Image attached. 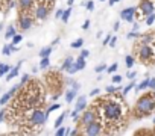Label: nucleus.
I'll return each instance as SVG.
<instances>
[{"instance_id":"39","label":"nucleus","mask_w":155,"mask_h":136,"mask_svg":"<svg viewBox=\"0 0 155 136\" xmlns=\"http://www.w3.org/2000/svg\"><path fill=\"white\" fill-rule=\"evenodd\" d=\"M140 36H141V35H140L137 30H132V32H129V33L126 35V38H128V39H134V38H140Z\"/></svg>"},{"instance_id":"16","label":"nucleus","mask_w":155,"mask_h":136,"mask_svg":"<svg viewBox=\"0 0 155 136\" xmlns=\"http://www.w3.org/2000/svg\"><path fill=\"white\" fill-rule=\"evenodd\" d=\"M149 80H150V77H147V79H144V80H141L137 86H135V92H140V91H144V89H147L149 88Z\"/></svg>"},{"instance_id":"54","label":"nucleus","mask_w":155,"mask_h":136,"mask_svg":"<svg viewBox=\"0 0 155 136\" xmlns=\"http://www.w3.org/2000/svg\"><path fill=\"white\" fill-rule=\"evenodd\" d=\"M119 2H120V0H110V6H113V5H116Z\"/></svg>"},{"instance_id":"58","label":"nucleus","mask_w":155,"mask_h":136,"mask_svg":"<svg viewBox=\"0 0 155 136\" xmlns=\"http://www.w3.org/2000/svg\"><path fill=\"white\" fill-rule=\"evenodd\" d=\"M3 29V24H0V30H2Z\"/></svg>"},{"instance_id":"22","label":"nucleus","mask_w":155,"mask_h":136,"mask_svg":"<svg viewBox=\"0 0 155 136\" xmlns=\"http://www.w3.org/2000/svg\"><path fill=\"white\" fill-rule=\"evenodd\" d=\"M125 63H126V68H128V70H131V68L134 66V63H135L134 56H132V54H128V56L125 57Z\"/></svg>"},{"instance_id":"27","label":"nucleus","mask_w":155,"mask_h":136,"mask_svg":"<svg viewBox=\"0 0 155 136\" xmlns=\"http://www.w3.org/2000/svg\"><path fill=\"white\" fill-rule=\"evenodd\" d=\"M11 94L9 92H6V94H3L2 95V98H0V106H5V104H8L9 103V100H11Z\"/></svg>"},{"instance_id":"30","label":"nucleus","mask_w":155,"mask_h":136,"mask_svg":"<svg viewBox=\"0 0 155 136\" xmlns=\"http://www.w3.org/2000/svg\"><path fill=\"white\" fill-rule=\"evenodd\" d=\"M82 45H84V39L82 38H78L76 41L71 42V48H81Z\"/></svg>"},{"instance_id":"6","label":"nucleus","mask_w":155,"mask_h":136,"mask_svg":"<svg viewBox=\"0 0 155 136\" xmlns=\"http://www.w3.org/2000/svg\"><path fill=\"white\" fill-rule=\"evenodd\" d=\"M99 109L96 107H90V109H85L84 112H82V115H81V119H79V124H81V128L82 127H85V125H88V124H91V122H96V121H99Z\"/></svg>"},{"instance_id":"48","label":"nucleus","mask_w":155,"mask_h":136,"mask_svg":"<svg viewBox=\"0 0 155 136\" xmlns=\"http://www.w3.org/2000/svg\"><path fill=\"white\" fill-rule=\"evenodd\" d=\"M99 94H101V89H99V88H94V89L90 92V95H91V97H96V95H99Z\"/></svg>"},{"instance_id":"45","label":"nucleus","mask_w":155,"mask_h":136,"mask_svg":"<svg viewBox=\"0 0 155 136\" xmlns=\"http://www.w3.org/2000/svg\"><path fill=\"white\" fill-rule=\"evenodd\" d=\"M149 89L155 91V77H150V80H149Z\"/></svg>"},{"instance_id":"13","label":"nucleus","mask_w":155,"mask_h":136,"mask_svg":"<svg viewBox=\"0 0 155 136\" xmlns=\"http://www.w3.org/2000/svg\"><path fill=\"white\" fill-rule=\"evenodd\" d=\"M76 97H78V89L70 88L65 91V103H73L76 100Z\"/></svg>"},{"instance_id":"61","label":"nucleus","mask_w":155,"mask_h":136,"mask_svg":"<svg viewBox=\"0 0 155 136\" xmlns=\"http://www.w3.org/2000/svg\"><path fill=\"white\" fill-rule=\"evenodd\" d=\"M0 65H2V62H0Z\"/></svg>"},{"instance_id":"8","label":"nucleus","mask_w":155,"mask_h":136,"mask_svg":"<svg viewBox=\"0 0 155 136\" xmlns=\"http://www.w3.org/2000/svg\"><path fill=\"white\" fill-rule=\"evenodd\" d=\"M49 12H50V8L46 3H38L35 8V18L38 21H44L49 17Z\"/></svg>"},{"instance_id":"14","label":"nucleus","mask_w":155,"mask_h":136,"mask_svg":"<svg viewBox=\"0 0 155 136\" xmlns=\"http://www.w3.org/2000/svg\"><path fill=\"white\" fill-rule=\"evenodd\" d=\"M18 6L23 12H26L34 6V0H18Z\"/></svg>"},{"instance_id":"53","label":"nucleus","mask_w":155,"mask_h":136,"mask_svg":"<svg viewBox=\"0 0 155 136\" xmlns=\"http://www.w3.org/2000/svg\"><path fill=\"white\" fill-rule=\"evenodd\" d=\"M5 119V110H2V112H0V122H2Z\"/></svg>"},{"instance_id":"38","label":"nucleus","mask_w":155,"mask_h":136,"mask_svg":"<svg viewBox=\"0 0 155 136\" xmlns=\"http://www.w3.org/2000/svg\"><path fill=\"white\" fill-rule=\"evenodd\" d=\"M21 86H23V85H21V83H18V85H14V86H12V88H11V89H9V94H11V95H12V97H14V95H15V94H17V92H18V89H20V88H21Z\"/></svg>"},{"instance_id":"11","label":"nucleus","mask_w":155,"mask_h":136,"mask_svg":"<svg viewBox=\"0 0 155 136\" xmlns=\"http://www.w3.org/2000/svg\"><path fill=\"white\" fill-rule=\"evenodd\" d=\"M87 106H88V103H87V97L85 95H78L76 97V100H74V109L76 110H79L82 113L87 109Z\"/></svg>"},{"instance_id":"23","label":"nucleus","mask_w":155,"mask_h":136,"mask_svg":"<svg viewBox=\"0 0 155 136\" xmlns=\"http://www.w3.org/2000/svg\"><path fill=\"white\" fill-rule=\"evenodd\" d=\"M17 33V30H15V27L14 26H9L8 29H6V33H5V38L6 39H12V36Z\"/></svg>"},{"instance_id":"20","label":"nucleus","mask_w":155,"mask_h":136,"mask_svg":"<svg viewBox=\"0 0 155 136\" xmlns=\"http://www.w3.org/2000/svg\"><path fill=\"white\" fill-rule=\"evenodd\" d=\"M50 53H52V45H47V47H43L38 54H40V57H49Z\"/></svg>"},{"instance_id":"29","label":"nucleus","mask_w":155,"mask_h":136,"mask_svg":"<svg viewBox=\"0 0 155 136\" xmlns=\"http://www.w3.org/2000/svg\"><path fill=\"white\" fill-rule=\"evenodd\" d=\"M144 23L147 24V26H152L153 23H155V12H152V14H149L146 18H144Z\"/></svg>"},{"instance_id":"17","label":"nucleus","mask_w":155,"mask_h":136,"mask_svg":"<svg viewBox=\"0 0 155 136\" xmlns=\"http://www.w3.org/2000/svg\"><path fill=\"white\" fill-rule=\"evenodd\" d=\"M73 62H74V59H73L71 56L65 57V59H64V62H62V65L59 66V71H67V68H68V66H70Z\"/></svg>"},{"instance_id":"56","label":"nucleus","mask_w":155,"mask_h":136,"mask_svg":"<svg viewBox=\"0 0 155 136\" xmlns=\"http://www.w3.org/2000/svg\"><path fill=\"white\" fill-rule=\"evenodd\" d=\"M56 44H59V38H55L53 42H52V45H56Z\"/></svg>"},{"instance_id":"60","label":"nucleus","mask_w":155,"mask_h":136,"mask_svg":"<svg viewBox=\"0 0 155 136\" xmlns=\"http://www.w3.org/2000/svg\"><path fill=\"white\" fill-rule=\"evenodd\" d=\"M99 2H105V0H99Z\"/></svg>"},{"instance_id":"15","label":"nucleus","mask_w":155,"mask_h":136,"mask_svg":"<svg viewBox=\"0 0 155 136\" xmlns=\"http://www.w3.org/2000/svg\"><path fill=\"white\" fill-rule=\"evenodd\" d=\"M23 63V60H20L18 63H17V66H12V70L6 74V80H12L14 77H17L18 76V70H20V65Z\"/></svg>"},{"instance_id":"59","label":"nucleus","mask_w":155,"mask_h":136,"mask_svg":"<svg viewBox=\"0 0 155 136\" xmlns=\"http://www.w3.org/2000/svg\"><path fill=\"white\" fill-rule=\"evenodd\" d=\"M153 124H155V116H153Z\"/></svg>"},{"instance_id":"44","label":"nucleus","mask_w":155,"mask_h":136,"mask_svg":"<svg viewBox=\"0 0 155 136\" xmlns=\"http://www.w3.org/2000/svg\"><path fill=\"white\" fill-rule=\"evenodd\" d=\"M28 82H29V74H23V76H21V80H20V83H21V85H26Z\"/></svg>"},{"instance_id":"35","label":"nucleus","mask_w":155,"mask_h":136,"mask_svg":"<svg viewBox=\"0 0 155 136\" xmlns=\"http://www.w3.org/2000/svg\"><path fill=\"white\" fill-rule=\"evenodd\" d=\"M2 53L5 54V56H11V53H12V48H11V44H6L3 48H2Z\"/></svg>"},{"instance_id":"47","label":"nucleus","mask_w":155,"mask_h":136,"mask_svg":"<svg viewBox=\"0 0 155 136\" xmlns=\"http://www.w3.org/2000/svg\"><path fill=\"white\" fill-rule=\"evenodd\" d=\"M79 56H82V57H85V59H87V57L90 56V51H88L87 48H84V50L81 51V54H79Z\"/></svg>"},{"instance_id":"4","label":"nucleus","mask_w":155,"mask_h":136,"mask_svg":"<svg viewBox=\"0 0 155 136\" xmlns=\"http://www.w3.org/2000/svg\"><path fill=\"white\" fill-rule=\"evenodd\" d=\"M135 51H137V56L138 59L143 62V63H152L155 60V50L152 48V45H147V44H137L135 47Z\"/></svg>"},{"instance_id":"12","label":"nucleus","mask_w":155,"mask_h":136,"mask_svg":"<svg viewBox=\"0 0 155 136\" xmlns=\"http://www.w3.org/2000/svg\"><path fill=\"white\" fill-rule=\"evenodd\" d=\"M138 42L140 44H147V45H152L155 44V33H144L138 38Z\"/></svg>"},{"instance_id":"10","label":"nucleus","mask_w":155,"mask_h":136,"mask_svg":"<svg viewBox=\"0 0 155 136\" xmlns=\"http://www.w3.org/2000/svg\"><path fill=\"white\" fill-rule=\"evenodd\" d=\"M34 24V18L29 14H21V17L18 18V26L21 30H29Z\"/></svg>"},{"instance_id":"55","label":"nucleus","mask_w":155,"mask_h":136,"mask_svg":"<svg viewBox=\"0 0 155 136\" xmlns=\"http://www.w3.org/2000/svg\"><path fill=\"white\" fill-rule=\"evenodd\" d=\"M138 27H140L138 23H134V24H132V30H138Z\"/></svg>"},{"instance_id":"18","label":"nucleus","mask_w":155,"mask_h":136,"mask_svg":"<svg viewBox=\"0 0 155 136\" xmlns=\"http://www.w3.org/2000/svg\"><path fill=\"white\" fill-rule=\"evenodd\" d=\"M11 70H12V66H11V65H8V63H2V65H0V77L6 76Z\"/></svg>"},{"instance_id":"5","label":"nucleus","mask_w":155,"mask_h":136,"mask_svg":"<svg viewBox=\"0 0 155 136\" xmlns=\"http://www.w3.org/2000/svg\"><path fill=\"white\" fill-rule=\"evenodd\" d=\"M152 12H155V3L152 2V0H141L138 8H137V12H135V18L144 20Z\"/></svg>"},{"instance_id":"50","label":"nucleus","mask_w":155,"mask_h":136,"mask_svg":"<svg viewBox=\"0 0 155 136\" xmlns=\"http://www.w3.org/2000/svg\"><path fill=\"white\" fill-rule=\"evenodd\" d=\"M88 27H90V20H85V21H84V24H82V29H84V30H87Z\"/></svg>"},{"instance_id":"33","label":"nucleus","mask_w":155,"mask_h":136,"mask_svg":"<svg viewBox=\"0 0 155 136\" xmlns=\"http://www.w3.org/2000/svg\"><path fill=\"white\" fill-rule=\"evenodd\" d=\"M79 113H81V112H79V110H76V109L71 112L70 116H71V119H73L74 122H79V119H81V115H79Z\"/></svg>"},{"instance_id":"49","label":"nucleus","mask_w":155,"mask_h":136,"mask_svg":"<svg viewBox=\"0 0 155 136\" xmlns=\"http://www.w3.org/2000/svg\"><path fill=\"white\" fill-rule=\"evenodd\" d=\"M116 44H117V38H116V36H113L108 45H110V47H116Z\"/></svg>"},{"instance_id":"40","label":"nucleus","mask_w":155,"mask_h":136,"mask_svg":"<svg viewBox=\"0 0 155 136\" xmlns=\"http://www.w3.org/2000/svg\"><path fill=\"white\" fill-rule=\"evenodd\" d=\"M59 107H61V104H59V103H55V104H50L46 112H47V115H49L50 112H53V110H56V109H59Z\"/></svg>"},{"instance_id":"51","label":"nucleus","mask_w":155,"mask_h":136,"mask_svg":"<svg viewBox=\"0 0 155 136\" xmlns=\"http://www.w3.org/2000/svg\"><path fill=\"white\" fill-rule=\"evenodd\" d=\"M70 88H74V89H78V91H79V88H81V85H79V83H78V82H73V85H71Z\"/></svg>"},{"instance_id":"9","label":"nucleus","mask_w":155,"mask_h":136,"mask_svg":"<svg viewBox=\"0 0 155 136\" xmlns=\"http://www.w3.org/2000/svg\"><path fill=\"white\" fill-rule=\"evenodd\" d=\"M135 12H137V8H134V6L125 8V9H122V12H120V18H122L123 21H126V23H134V20H135Z\"/></svg>"},{"instance_id":"32","label":"nucleus","mask_w":155,"mask_h":136,"mask_svg":"<svg viewBox=\"0 0 155 136\" xmlns=\"http://www.w3.org/2000/svg\"><path fill=\"white\" fill-rule=\"evenodd\" d=\"M117 68H119V63L114 62V63H111V65L107 68V71H108V74H114V73L117 71Z\"/></svg>"},{"instance_id":"37","label":"nucleus","mask_w":155,"mask_h":136,"mask_svg":"<svg viewBox=\"0 0 155 136\" xmlns=\"http://www.w3.org/2000/svg\"><path fill=\"white\" fill-rule=\"evenodd\" d=\"M111 80H113V83H114V85H119V83H122L123 77H122V74H114Z\"/></svg>"},{"instance_id":"43","label":"nucleus","mask_w":155,"mask_h":136,"mask_svg":"<svg viewBox=\"0 0 155 136\" xmlns=\"http://www.w3.org/2000/svg\"><path fill=\"white\" fill-rule=\"evenodd\" d=\"M135 76H137V73H135V71H131V70H128V73H126V77H128L129 80H134V79H135Z\"/></svg>"},{"instance_id":"42","label":"nucleus","mask_w":155,"mask_h":136,"mask_svg":"<svg viewBox=\"0 0 155 136\" xmlns=\"http://www.w3.org/2000/svg\"><path fill=\"white\" fill-rule=\"evenodd\" d=\"M111 38H113V35H105V38H104V41H102V45H108L110 44V41H111Z\"/></svg>"},{"instance_id":"25","label":"nucleus","mask_w":155,"mask_h":136,"mask_svg":"<svg viewBox=\"0 0 155 136\" xmlns=\"http://www.w3.org/2000/svg\"><path fill=\"white\" fill-rule=\"evenodd\" d=\"M49 66H50V59H49V57H41V60H40V68H41V70H47Z\"/></svg>"},{"instance_id":"24","label":"nucleus","mask_w":155,"mask_h":136,"mask_svg":"<svg viewBox=\"0 0 155 136\" xmlns=\"http://www.w3.org/2000/svg\"><path fill=\"white\" fill-rule=\"evenodd\" d=\"M67 115H68V112H62L58 118H56V121H55V127H59V125H62V122H64V119L67 118Z\"/></svg>"},{"instance_id":"34","label":"nucleus","mask_w":155,"mask_h":136,"mask_svg":"<svg viewBox=\"0 0 155 136\" xmlns=\"http://www.w3.org/2000/svg\"><path fill=\"white\" fill-rule=\"evenodd\" d=\"M65 133H67V127H62V125L56 127V131H55V134H56V136H64Z\"/></svg>"},{"instance_id":"36","label":"nucleus","mask_w":155,"mask_h":136,"mask_svg":"<svg viewBox=\"0 0 155 136\" xmlns=\"http://www.w3.org/2000/svg\"><path fill=\"white\" fill-rule=\"evenodd\" d=\"M21 39H23V36H21V35H18V33H15V35L12 36V42H11V44H15V45H18V44L21 42Z\"/></svg>"},{"instance_id":"31","label":"nucleus","mask_w":155,"mask_h":136,"mask_svg":"<svg viewBox=\"0 0 155 136\" xmlns=\"http://www.w3.org/2000/svg\"><path fill=\"white\" fill-rule=\"evenodd\" d=\"M107 68H108V65H107V63H101V65H97V66H94V71H96L97 74H101V73H104V71H107Z\"/></svg>"},{"instance_id":"46","label":"nucleus","mask_w":155,"mask_h":136,"mask_svg":"<svg viewBox=\"0 0 155 136\" xmlns=\"http://www.w3.org/2000/svg\"><path fill=\"white\" fill-rule=\"evenodd\" d=\"M62 14H64V9H61V8H59V9H56L55 17H56V18H61V17H62Z\"/></svg>"},{"instance_id":"3","label":"nucleus","mask_w":155,"mask_h":136,"mask_svg":"<svg viewBox=\"0 0 155 136\" xmlns=\"http://www.w3.org/2000/svg\"><path fill=\"white\" fill-rule=\"evenodd\" d=\"M47 112L35 107V109H31V112L28 113V124L31 127H43L46 124V119H47Z\"/></svg>"},{"instance_id":"52","label":"nucleus","mask_w":155,"mask_h":136,"mask_svg":"<svg viewBox=\"0 0 155 136\" xmlns=\"http://www.w3.org/2000/svg\"><path fill=\"white\" fill-rule=\"evenodd\" d=\"M119 27H120V21H116L114 26H113V29H114V30H119Z\"/></svg>"},{"instance_id":"26","label":"nucleus","mask_w":155,"mask_h":136,"mask_svg":"<svg viewBox=\"0 0 155 136\" xmlns=\"http://www.w3.org/2000/svg\"><path fill=\"white\" fill-rule=\"evenodd\" d=\"M70 15H71V6H68L67 9H64V14H62L61 20H62L64 23H67V21L70 20Z\"/></svg>"},{"instance_id":"57","label":"nucleus","mask_w":155,"mask_h":136,"mask_svg":"<svg viewBox=\"0 0 155 136\" xmlns=\"http://www.w3.org/2000/svg\"><path fill=\"white\" fill-rule=\"evenodd\" d=\"M74 3V0H67V6H73Z\"/></svg>"},{"instance_id":"1","label":"nucleus","mask_w":155,"mask_h":136,"mask_svg":"<svg viewBox=\"0 0 155 136\" xmlns=\"http://www.w3.org/2000/svg\"><path fill=\"white\" fill-rule=\"evenodd\" d=\"M108 95L110 97H105V98L99 100L97 107L101 109L105 122L114 124V122H119L123 118V104H122V101H114L113 94H108Z\"/></svg>"},{"instance_id":"7","label":"nucleus","mask_w":155,"mask_h":136,"mask_svg":"<svg viewBox=\"0 0 155 136\" xmlns=\"http://www.w3.org/2000/svg\"><path fill=\"white\" fill-rule=\"evenodd\" d=\"M104 133V125L96 121V122H91L85 127H82L81 130V134H87V136H97V134H102Z\"/></svg>"},{"instance_id":"28","label":"nucleus","mask_w":155,"mask_h":136,"mask_svg":"<svg viewBox=\"0 0 155 136\" xmlns=\"http://www.w3.org/2000/svg\"><path fill=\"white\" fill-rule=\"evenodd\" d=\"M78 71H79V68H78V65H76L74 62H73V63H71V65L67 68V73H68V74H71V76H73V74H76Z\"/></svg>"},{"instance_id":"2","label":"nucleus","mask_w":155,"mask_h":136,"mask_svg":"<svg viewBox=\"0 0 155 136\" xmlns=\"http://www.w3.org/2000/svg\"><path fill=\"white\" fill-rule=\"evenodd\" d=\"M155 110V98L153 94H146L143 97L138 98V101L135 103V113L137 116H146L147 113Z\"/></svg>"},{"instance_id":"21","label":"nucleus","mask_w":155,"mask_h":136,"mask_svg":"<svg viewBox=\"0 0 155 136\" xmlns=\"http://www.w3.org/2000/svg\"><path fill=\"white\" fill-rule=\"evenodd\" d=\"M134 88H135V83H134V80H131V82H129V83H128L123 89H122V95H123V97H125V95H128V94H129Z\"/></svg>"},{"instance_id":"19","label":"nucleus","mask_w":155,"mask_h":136,"mask_svg":"<svg viewBox=\"0 0 155 136\" xmlns=\"http://www.w3.org/2000/svg\"><path fill=\"white\" fill-rule=\"evenodd\" d=\"M74 63L78 65V68H79V71H81V70H84V68L87 66L85 57H82V56H79V57H78V59H74Z\"/></svg>"},{"instance_id":"41","label":"nucleus","mask_w":155,"mask_h":136,"mask_svg":"<svg viewBox=\"0 0 155 136\" xmlns=\"http://www.w3.org/2000/svg\"><path fill=\"white\" fill-rule=\"evenodd\" d=\"M84 6L87 8V11H94V2H93V0H88V2H85Z\"/></svg>"}]
</instances>
